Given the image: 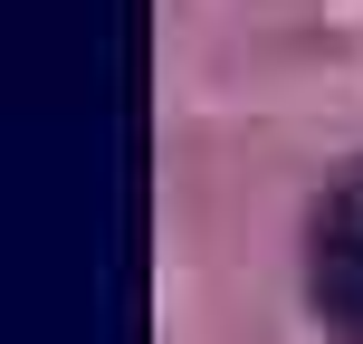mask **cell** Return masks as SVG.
<instances>
[{
	"label": "cell",
	"mask_w": 363,
	"mask_h": 344,
	"mask_svg": "<svg viewBox=\"0 0 363 344\" xmlns=\"http://www.w3.org/2000/svg\"><path fill=\"white\" fill-rule=\"evenodd\" d=\"M306 296L345 344H363V163L315 201V230H306Z\"/></svg>",
	"instance_id": "1"
}]
</instances>
